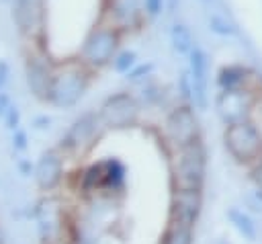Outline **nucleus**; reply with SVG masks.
Wrapping results in <instances>:
<instances>
[{
	"instance_id": "f257e3e1",
	"label": "nucleus",
	"mask_w": 262,
	"mask_h": 244,
	"mask_svg": "<svg viewBox=\"0 0 262 244\" xmlns=\"http://www.w3.org/2000/svg\"><path fill=\"white\" fill-rule=\"evenodd\" d=\"M207 174V152L201 139L178 148L172 162V187L186 191H201Z\"/></svg>"
},
{
	"instance_id": "f03ea898",
	"label": "nucleus",
	"mask_w": 262,
	"mask_h": 244,
	"mask_svg": "<svg viewBox=\"0 0 262 244\" xmlns=\"http://www.w3.org/2000/svg\"><path fill=\"white\" fill-rule=\"evenodd\" d=\"M223 144L237 162L248 164L262 158V133L248 119L227 123L223 131Z\"/></svg>"
},
{
	"instance_id": "7ed1b4c3",
	"label": "nucleus",
	"mask_w": 262,
	"mask_h": 244,
	"mask_svg": "<svg viewBox=\"0 0 262 244\" xmlns=\"http://www.w3.org/2000/svg\"><path fill=\"white\" fill-rule=\"evenodd\" d=\"M86 88H88V76L82 68H76V66L63 68L51 74L45 100H49L53 107H59V109L74 107L84 96Z\"/></svg>"
},
{
	"instance_id": "20e7f679",
	"label": "nucleus",
	"mask_w": 262,
	"mask_h": 244,
	"mask_svg": "<svg viewBox=\"0 0 262 244\" xmlns=\"http://www.w3.org/2000/svg\"><path fill=\"white\" fill-rule=\"evenodd\" d=\"M117 45H119L117 29L115 27H98L86 37L82 51H80V57L84 64L100 68L115 57Z\"/></svg>"
},
{
	"instance_id": "39448f33",
	"label": "nucleus",
	"mask_w": 262,
	"mask_h": 244,
	"mask_svg": "<svg viewBox=\"0 0 262 244\" xmlns=\"http://www.w3.org/2000/svg\"><path fill=\"white\" fill-rule=\"evenodd\" d=\"M35 219H37V230L45 244H61L66 217H63V205L59 199L47 197L39 201L35 209Z\"/></svg>"
},
{
	"instance_id": "423d86ee",
	"label": "nucleus",
	"mask_w": 262,
	"mask_h": 244,
	"mask_svg": "<svg viewBox=\"0 0 262 244\" xmlns=\"http://www.w3.org/2000/svg\"><path fill=\"white\" fill-rule=\"evenodd\" d=\"M137 113H139V107L135 98L127 92H117L102 103L98 119L106 127L121 129V127H129L131 123H135Z\"/></svg>"
},
{
	"instance_id": "0eeeda50",
	"label": "nucleus",
	"mask_w": 262,
	"mask_h": 244,
	"mask_svg": "<svg viewBox=\"0 0 262 244\" xmlns=\"http://www.w3.org/2000/svg\"><path fill=\"white\" fill-rule=\"evenodd\" d=\"M164 133H166V139L176 148H182V146L199 139V121H196L192 109L186 105L174 109L164 123Z\"/></svg>"
},
{
	"instance_id": "6e6552de",
	"label": "nucleus",
	"mask_w": 262,
	"mask_h": 244,
	"mask_svg": "<svg viewBox=\"0 0 262 244\" xmlns=\"http://www.w3.org/2000/svg\"><path fill=\"white\" fill-rule=\"evenodd\" d=\"M201 211V191H186V189H174L172 201H170V221L194 226Z\"/></svg>"
},
{
	"instance_id": "1a4fd4ad",
	"label": "nucleus",
	"mask_w": 262,
	"mask_h": 244,
	"mask_svg": "<svg viewBox=\"0 0 262 244\" xmlns=\"http://www.w3.org/2000/svg\"><path fill=\"white\" fill-rule=\"evenodd\" d=\"M250 107H252V96L248 90H242V88L223 90L217 98V111L225 123L248 119Z\"/></svg>"
},
{
	"instance_id": "9d476101",
	"label": "nucleus",
	"mask_w": 262,
	"mask_h": 244,
	"mask_svg": "<svg viewBox=\"0 0 262 244\" xmlns=\"http://www.w3.org/2000/svg\"><path fill=\"white\" fill-rule=\"evenodd\" d=\"M98 125H100L98 115H94V113L82 115L80 119L74 121V125H72L70 131L66 133V137H63V148L74 150V152L86 150L88 146H92L94 137L98 135Z\"/></svg>"
},
{
	"instance_id": "9b49d317",
	"label": "nucleus",
	"mask_w": 262,
	"mask_h": 244,
	"mask_svg": "<svg viewBox=\"0 0 262 244\" xmlns=\"http://www.w3.org/2000/svg\"><path fill=\"white\" fill-rule=\"evenodd\" d=\"M190 53V74H188V80H190V90H192V98L194 103L205 109L207 107V84H209V64H207V55L201 47L192 45V49L188 51Z\"/></svg>"
},
{
	"instance_id": "f8f14e48",
	"label": "nucleus",
	"mask_w": 262,
	"mask_h": 244,
	"mask_svg": "<svg viewBox=\"0 0 262 244\" xmlns=\"http://www.w3.org/2000/svg\"><path fill=\"white\" fill-rule=\"evenodd\" d=\"M51 68L47 64L45 57L31 53L25 62V78H27V86L31 90V94L35 98L45 100L47 98V90H49V82H51Z\"/></svg>"
},
{
	"instance_id": "ddd939ff",
	"label": "nucleus",
	"mask_w": 262,
	"mask_h": 244,
	"mask_svg": "<svg viewBox=\"0 0 262 244\" xmlns=\"http://www.w3.org/2000/svg\"><path fill=\"white\" fill-rule=\"evenodd\" d=\"M63 174V162L57 152H45L35 166V178L41 189H53Z\"/></svg>"
},
{
	"instance_id": "4468645a",
	"label": "nucleus",
	"mask_w": 262,
	"mask_h": 244,
	"mask_svg": "<svg viewBox=\"0 0 262 244\" xmlns=\"http://www.w3.org/2000/svg\"><path fill=\"white\" fill-rule=\"evenodd\" d=\"M12 18L23 35H33L39 21L37 0H12Z\"/></svg>"
},
{
	"instance_id": "2eb2a0df",
	"label": "nucleus",
	"mask_w": 262,
	"mask_h": 244,
	"mask_svg": "<svg viewBox=\"0 0 262 244\" xmlns=\"http://www.w3.org/2000/svg\"><path fill=\"white\" fill-rule=\"evenodd\" d=\"M141 10V0H111V16L117 25H131Z\"/></svg>"
},
{
	"instance_id": "dca6fc26",
	"label": "nucleus",
	"mask_w": 262,
	"mask_h": 244,
	"mask_svg": "<svg viewBox=\"0 0 262 244\" xmlns=\"http://www.w3.org/2000/svg\"><path fill=\"white\" fill-rule=\"evenodd\" d=\"M227 219L237 230V234L244 236V240H250V242L256 240V226H254L252 217L246 211H242L237 207H231V209H227Z\"/></svg>"
},
{
	"instance_id": "f3484780",
	"label": "nucleus",
	"mask_w": 262,
	"mask_h": 244,
	"mask_svg": "<svg viewBox=\"0 0 262 244\" xmlns=\"http://www.w3.org/2000/svg\"><path fill=\"white\" fill-rule=\"evenodd\" d=\"M160 244H192V226L168 219V226L164 230Z\"/></svg>"
},
{
	"instance_id": "a211bd4d",
	"label": "nucleus",
	"mask_w": 262,
	"mask_h": 244,
	"mask_svg": "<svg viewBox=\"0 0 262 244\" xmlns=\"http://www.w3.org/2000/svg\"><path fill=\"white\" fill-rule=\"evenodd\" d=\"M246 80V70L239 66H227L219 72V84L223 90H231V88H242Z\"/></svg>"
},
{
	"instance_id": "6ab92c4d",
	"label": "nucleus",
	"mask_w": 262,
	"mask_h": 244,
	"mask_svg": "<svg viewBox=\"0 0 262 244\" xmlns=\"http://www.w3.org/2000/svg\"><path fill=\"white\" fill-rule=\"evenodd\" d=\"M170 37H172V47H174L178 53H188V51L192 49V37H190V31H188L184 25L176 23V25L172 27Z\"/></svg>"
},
{
	"instance_id": "aec40b11",
	"label": "nucleus",
	"mask_w": 262,
	"mask_h": 244,
	"mask_svg": "<svg viewBox=\"0 0 262 244\" xmlns=\"http://www.w3.org/2000/svg\"><path fill=\"white\" fill-rule=\"evenodd\" d=\"M8 80H10V68L6 62H0V115H4L8 107V94H6Z\"/></svg>"
},
{
	"instance_id": "412c9836",
	"label": "nucleus",
	"mask_w": 262,
	"mask_h": 244,
	"mask_svg": "<svg viewBox=\"0 0 262 244\" xmlns=\"http://www.w3.org/2000/svg\"><path fill=\"white\" fill-rule=\"evenodd\" d=\"M111 62H113V66H115L117 72L127 74L135 66V53L133 51H121V53H115V57Z\"/></svg>"
},
{
	"instance_id": "4be33fe9",
	"label": "nucleus",
	"mask_w": 262,
	"mask_h": 244,
	"mask_svg": "<svg viewBox=\"0 0 262 244\" xmlns=\"http://www.w3.org/2000/svg\"><path fill=\"white\" fill-rule=\"evenodd\" d=\"M162 6H164V0H141V8L147 16H158L162 12Z\"/></svg>"
},
{
	"instance_id": "5701e85b",
	"label": "nucleus",
	"mask_w": 262,
	"mask_h": 244,
	"mask_svg": "<svg viewBox=\"0 0 262 244\" xmlns=\"http://www.w3.org/2000/svg\"><path fill=\"white\" fill-rule=\"evenodd\" d=\"M149 72H151V64L139 66V68H135V70H129L127 74H129V80H131V82H139V80H143Z\"/></svg>"
},
{
	"instance_id": "b1692460",
	"label": "nucleus",
	"mask_w": 262,
	"mask_h": 244,
	"mask_svg": "<svg viewBox=\"0 0 262 244\" xmlns=\"http://www.w3.org/2000/svg\"><path fill=\"white\" fill-rule=\"evenodd\" d=\"M211 29H213L215 33H219V35H231V33H233L231 25H227V23L221 21V18H211Z\"/></svg>"
},
{
	"instance_id": "393cba45",
	"label": "nucleus",
	"mask_w": 262,
	"mask_h": 244,
	"mask_svg": "<svg viewBox=\"0 0 262 244\" xmlns=\"http://www.w3.org/2000/svg\"><path fill=\"white\" fill-rule=\"evenodd\" d=\"M4 115H6L8 127H16V123H18V109H16V107H6Z\"/></svg>"
},
{
	"instance_id": "a878e982",
	"label": "nucleus",
	"mask_w": 262,
	"mask_h": 244,
	"mask_svg": "<svg viewBox=\"0 0 262 244\" xmlns=\"http://www.w3.org/2000/svg\"><path fill=\"white\" fill-rule=\"evenodd\" d=\"M258 162H260V166H258V168L254 170V180H256V182H258V185L262 187V158H260Z\"/></svg>"
},
{
	"instance_id": "bb28decb",
	"label": "nucleus",
	"mask_w": 262,
	"mask_h": 244,
	"mask_svg": "<svg viewBox=\"0 0 262 244\" xmlns=\"http://www.w3.org/2000/svg\"><path fill=\"white\" fill-rule=\"evenodd\" d=\"M0 244H2V232H0Z\"/></svg>"
}]
</instances>
